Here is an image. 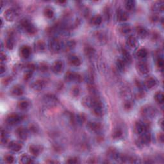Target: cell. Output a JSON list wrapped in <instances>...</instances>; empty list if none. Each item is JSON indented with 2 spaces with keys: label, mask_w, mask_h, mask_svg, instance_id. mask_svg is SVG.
Listing matches in <instances>:
<instances>
[{
  "label": "cell",
  "mask_w": 164,
  "mask_h": 164,
  "mask_svg": "<svg viewBox=\"0 0 164 164\" xmlns=\"http://www.w3.org/2000/svg\"><path fill=\"white\" fill-rule=\"evenodd\" d=\"M139 138L137 140L136 144L139 147H143L148 145L151 142V135L148 131L139 135Z\"/></svg>",
  "instance_id": "7a4b0ae2"
},
{
  "label": "cell",
  "mask_w": 164,
  "mask_h": 164,
  "mask_svg": "<svg viewBox=\"0 0 164 164\" xmlns=\"http://www.w3.org/2000/svg\"><path fill=\"white\" fill-rule=\"evenodd\" d=\"M21 27L25 30L26 33L30 35H33L37 32V29L33 24L28 19H23L20 23Z\"/></svg>",
  "instance_id": "3957f363"
},
{
  "label": "cell",
  "mask_w": 164,
  "mask_h": 164,
  "mask_svg": "<svg viewBox=\"0 0 164 164\" xmlns=\"http://www.w3.org/2000/svg\"><path fill=\"white\" fill-rule=\"evenodd\" d=\"M18 10L15 8H10V9H7L4 13L5 19L9 22L14 21L15 19L18 16Z\"/></svg>",
  "instance_id": "9c48e42d"
},
{
  "label": "cell",
  "mask_w": 164,
  "mask_h": 164,
  "mask_svg": "<svg viewBox=\"0 0 164 164\" xmlns=\"http://www.w3.org/2000/svg\"><path fill=\"white\" fill-rule=\"evenodd\" d=\"M92 109L93 114L97 117H102L104 115V106L100 100H99L98 103L92 107Z\"/></svg>",
  "instance_id": "8fae6325"
},
{
  "label": "cell",
  "mask_w": 164,
  "mask_h": 164,
  "mask_svg": "<svg viewBox=\"0 0 164 164\" xmlns=\"http://www.w3.org/2000/svg\"><path fill=\"white\" fill-rule=\"evenodd\" d=\"M125 64L126 63L122 59H118L116 62V66L117 69L119 70L120 71L124 72L125 71Z\"/></svg>",
  "instance_id": "b9f144b4"
},
{
  "label": "cell",
  "mask_w": 164,
  "mask_h": 164,
  "mask_svg": "<svg viewBox=\"0 0 164 164\" xmlns=\"http://www.w3.org/2000/svg\"><path fill=\"white\" fill-rule=\"evenodd\" d=\"M23 119V117L21 115L15 113L9 114L6 118V122L10 126H14L20 122Z\"/></svg>",
  "instance_id": "ba28073f"
},
{
  "label": "cell",
  "mask_w": 164,
  "mask_h": 164,
  "mask_svg": "<svg viewBox=\"0 0 164 164\" xmlns=\"http://www.w3.org/2000/svg\"><path fill=\"white\" fill-rule=\"evenodd\" d=\"M29 150L32 155L35 156V157H37L40 155L41 151V149L40 146H37V145L32 144L29 147Z\"/></svg>",
  "instance_id": "4316f807"
},
{
  "label": "cell",
  "mask_w": 164,
  "mask_h": 164,
  "mask_svg": "<svg viewBox=\"0 0 164 164\" xmlns=\"http://www.w3.org/2000/svg\"><path fill=\"white\" fill-rule=\"evenodd\" d=\"M39 68L40 71H42V72H44L48 71V66L47 64L43 62V63H41V64H40L39 66Z\"/></svg>",
  "instance_id": "db71d44e"
},
{
  "label": "cell",
  "mask_w": 164,
  "mask_h": 164,
  "mask_svg": "<svg viewBox=\"0 0 164 164\" xmlns=\"http://www.w3.org/2000/svg\"><path fill=\"white\" fill-rule=\"evenodd\" d=\"M117 20L120 22H125L127 21L128 19V15L127 12L122 9H119L117 12Z\"/></svg>",
  "instance_id": "44dd1931"
},
{
  "label": "cell",
  "mask_w": 164,
  "mask_h": 164,
  "mask_svg": "<svg viewBox=\"0 0 164 164\" xmlns=\"http://www.w3.org/2000/svg\"><path fill=\"white\" fill-rule=\"evenodd\" d=\"M147 129H148V126L143 121L138 120L135 123L134 130H135V132L139 135L146 132L147 131Z\"/></svg>",
  "instance_id": "30bf717a"
},
{
  "label": "cell",
  "mask_w": 164,
  "mask_h": 164,
  "mask_svg": "<svg viewBox=\"0 0 164 164\" xmlns=\"http://www.w3.org/2000/svg\"><path fill=\"white\" fill-rule=\"evenodd\" d=\"M84 53L86 56L89 58H92L96 54V50L91 46H87L84 48Z\"/></svg>",
  "instance_id": "484cf974"
},
{
  "label": "cell",
  "mask_w": 164,
  "mask_h": 164,
  "mask_svg": "<svg viewBox=\"0 0 164 164\" xmlns=\"http://www.w3.org/2000/svg\"><path fill=\"white\" fill-rule=\"evenodd\" d=\"M76 46V42L74 41H69L64 45V48L66 51H70L73 49Z\"/></svg>",
  "instance_id": "f6af8a7d"
},
{
  "label": "cell",
  "mask_w": 164,
  "mask_h": 164,
  "mask_svg": "<svg viewBox=\"0 0 164 164\" xmlns=\"http://www.w3.org/2000/svg\"><path fill=\"white\" fill-rule=\"evenodd\" d=\"M32 74H33V71L28 69V71L25 72V75H24V78H25V80H28L29 79H30V78L32 76Z\"/></svg>",
  "instance_id": "9f6ffc18"
},
{
  "label": "cell",
  "mask_w": 164,
  "mask_h": 164,
  "mask_svg": "<svg viewBox=\"0 0 164 164\" xmlns=\"http://www.w3.org/2000/svg\"><path fill=\"white\" fill-rule=\"evenodd\" d=\"M132 107H133L132 102L130 100L125 101V104H124V108L126 110H130V109L132 108Z\"/></svg>",
  "instance_id": "816d5d0a"
},
{
  "label": "cell",
  "mask_w": 164,
  "mask_h": 164,
  "mask_svg": "<svg viewBox=\"0 0 164 164\" xmlns=\"http://www.w3.org/2000/svg\"><path fill=\"white\" fill-rule=\"evenodd\" d=\"M155 100L156 102H157L159 104H162L163 103V100H164V96H163V94L162 92H156L154 96Z\"/></svg>",
  "instance_id": "ab89813d"
},
{
  "label": "cell",
  "mask_w": 164,
  "mask_h": 164,
  "mask_svg": "<svg viewBox=\"0 0 164 164\" xmlns=\"http://www.w3.org/2000/svg\"><path fill=\"white\" fill-rule=\"evenodd\" d=\"M8 141V137L7 135V133L5 131L1 129V143L2 144H5L7 143Z\"/></svg>",
  "instance_id": "bcb514c9"
},
{
  "label": "cell",
  "mask_w": 164,
  "mask_h": 164,
  "mask_svg": "<svg viewBox=\"0 0 164 164\" xmlns=\"http://www.w3.org/2000/svg\"><path fill=\"white\" fill-rule=\"evenodd\" d=\"M26 67H27L28 70H30V71H33L35 69V64L33 63L28 64V65L26 66Z\"/></svg>",
  "instance_id": "680465c9"
},
{
  "label": "cell",
  "mask_w": 164,
  "mask_h": 164,
  "mask_svg": "<svg viewBox=\"0 0 164 164\" xmlns=\"http://www.w3.org/2000/svg\"><path fill=\"white\" fill-rule=\"evenodd\" d=\"M136 55L137 58L140 59H144L147 55V51L145 48H141L137 52Z\"/></svg>",
  "instance_id": "8d00e7d4"
},
{
  "label": "cell",
  "mask_w": 164,
  "mask_h": 164,
  "mask_svg": "<svg viewBox=\"0 0 164 164\" xmlns=\"http://www.w3.org/2000/svg\"><path fill=\"white\" fill-rule=\"evenodd\" d=\"M131 28L130 27V26L128 25H126V24L121 25L119 28L120 33H122V35L128 34L131 31Z\"/></svg>",
  "instance_id": "d590c367"
},
{
  "label": "cell",
  "mask_w": 164,
  "mask_h": 164,
  "mask_svg": "<svg viewBox=\"0 0 164 164\" xmlns=\"http://www.w3.org/2000/svg\"><path fill=\"white\" fill-rule=\"evenodd\" d=\"M4 160L7 163H12L14 162V157L12 155H7L5 156Z\"/></svg>",
  "instance_id": "c3c4849f"
},
{
  "label": "cell",
  "mask_w": 164,
  "mask_h": 164,
  "mask_svg": "<svg viewBox=\"0 0 164 164\" xmlns=\"http://www.w3.org/2000/svg\"><path fill=\"white\" fill-rule=\"evenodd\" d=\"M158 141L160 142L161 143H163V134L162 133H160L158 135Z\"/></svg>",
  "instance_id": "6125c7cd"
},
{
  "label": "cell",
  "mask_w": 164,
  "mask_h": 164,
  "mask_svg": "<svg viewBox=\"0 0 164 164\" xmlns=\"http://www.w3.org/2000/svg\"><path fill=\"white\" fill-rule=\"evenodd\" d=\"M135 1L133 0H127L125 3V6L126 10L128 11H132L135 7Z\"/></svg>",
  "instance_id": "d6a6232c"
},
{
  "label": "cell",
  "mask_w": 164,
  "mask_h": 164,
  "mask_svg": "<svg viewBox=\"0 0 164 164\" xmlns=\"http://www.w3.org/2000/svg\"><path fill=\"white\" fill-rule=\"evenodd\" d=\"M159 122H160V126L161 127H162V128H163V119H162L160 120V122L159 121Z\"/></svg>",
  "instance_id": "03108f58"
},
{
  "label": "cell",
  "mask_w": 164,
  "mask_h": 164,
  "mask_svg": "<svg viewBox=\"0 0 164 164\" xmlns=\"http://www.w3.org/2000/svg\"><path fill=\"white\" fill-rule=\"evenodd\" d=\"M137 69L139 73L142 75L147 74L149 71L148 64L144 61H141L137 63Z\"/></svg>",
  "instance_id": "7c38bea8"
},
{
  "label": "cell",
  "mask_w": 164,
  "mask_h": 164,
  "mask_svg": "<svg viewBox=\"0 0 164 164\" xmlns=\"http://www.w3.org/2000/svg\"><path fill=\"white\" fill-rule=\"evenodd\" d=\"M29 106V102L26 100H21L17 104L18 108L21 110H26V109L28 108Z\"/></svg>",
  "instance_id": "f35d334b"
},
{
  "label": "cell",
  "mask_w": 164,
  "mask_h": 164,
  "mask_svg": "<svg viewBox=\"0 0 164 164\" xmlns=\"http://www.w3.org/2000/svg\"><path fill=\"white\" fill-rule=\"evenodd\" d=\"M88 84V91L90 93V96H95V97H98V88H96V85H94V83H87Z\"/></svg>",
  "instance_id": "83f0119b"
},
{
  "label": "cell",
  "mask_w": 164,
  "mask_h": 164,
  "mask_svg": "<svg viewBox=\"0 0 164 164\" xmlns=\"http://www.w3.org/2000/svg\"><path fill=\"white\" fill-rule=\"evenodd\" d=\"M135 31H136L137 35L140 37V38L144 39L147 36V29L142 26H137L135 28Z\"/></svg>",
  "instance_id": "d4e9b609"
},
{
  "label": "cell",
  "mask_w": 164,
  "mask_h": 164,
  "mask_svg": "<svg viewBox=\"0 0 164 164\" xmlns=\"http://www.w3.org/2000/svg\"><path fill=\"white\" fill-rule=\"evenodd\" d=\"M31 48L28 46H23L20 48L21 56L24 58H28L31 55Z\"/></svg>",
  "instance_id": "d6986e66"
},
{
  "label": "cell",
  "mask_w": 164,
  "mask_h": 164,
  "mask_svg": "<svg viewBox=\"0 0 164 164\" xmlns=\"http://www.w3.org/2000/svg\"><path fill=\"white\" fill-rule=\"evenodd\" d=\"M141 115L142 117L146 118H152L156 116L157 114V110L155 107L151 105L144 106L141 110Z\"/></svg>",
  "instance_id": "6da1fadb"
},
{
  "label": "cell",
  "mask_w": 164,
  "mask_h": 164,
  "mask_svg": "<svg viewBox=\"0 0 164 164\" xmlns=\"http://www.w3.org/2000/svg\"><path fill=\"white\" fill-rule=\"evenodd\" d=\"M151 9L153 12H162L163 10V1H156L153 3Z\"/></svg>",
  "instance_id": "7402d4cb"
},
{
  "label": "cell",
  "mask_w": 164,
  "mask_h": 164,
  "mask_svg": "<svg viewBox=\"0 0 164 164\" xmlns=\"http://www.w3.org/2000/svg\"><path fill=\"white\" fill-rule=\"evenodd\" d=\"M43 102L46 106L48 107H54L58 104V99L56 97L51 94L45 95L43 98Z\"/></svg>",
  "instance_id": "5b68a950"
},
{
  "label": "cell",
  "mask_w": 164,
  "mask_h": 164,
  "mask_svg": "<svg viewBox=\"0 0 164 164\" xmlns=\"http://www.w3.org/2000/svg\"><path fill=\"white\" fill-rule=\"evenodd\" d=\"M12 81V78L10 77H7L6 78H5L3 80V83L5 85H7Z\"/></svg>",
  "instance_id": "91938a15"
},
{
  "label": "cell",
  "mask_w": 164,
  "mask_h": 164,
  "mask_svg": "<svg viewBox=\"0 0 164 164\" xmlns=\"http://www.w3.org/2000/svg\"><path fill=\"white\" fill-rule=\"evenodd\" d=\"M107 155L108 157L112 158V159H114L116 160H119V158L120 157V154L118 152V151L114 148V147H111V148H109L107 151Z\"/></svg>",
  "instance_id": "ffe728a7"
},
{
  "label": "cell",
  "mask_w": 164,
  "mask_h": 164,
  "mask_svg": "<svg viewBox=\"0 0 164 164\" xmlns=\"http://www.w3.org/2000/svg\"><path fill=\"white\" fill-rule=\"evenodd\" d=\"M126 44L131 48H135L137 45V39L135 37L132 35L129 36L126 39Z\"/></svg>",
  "instance_id": "1f68e13d"
},
{
  "label": "cell",
  "mask_w": 164,
  "mask_h": 164,
  "mask_svg": "<svg viewBox=\"0 0 164 164\" xmlns=\"http://www.w3.org/2000/svg\"><path fill=\"white\" fill-rule=\"evenodd\" d=\"M150 21L153 23H157L160 21V17L157 14H153L149 17Z\"/></svg>",
  "instance_id": "681fc988"
},
{
  "label": "cell",
  "mask_w": 164,
  "mask_h": 164,
  "mask_svg": "<svg viewBox=\"0 0 164 164\" xmlns=\"http://www.w3.org/2000/svg\"><path fill=\"white\" fill-rule=\"evenodd\" d=\"M64 66V65L63 62L60 60H57L53 64L52 66V69L54 73L59 74L63 71Z\"/></svg>",
  "instance_id": "9a60e30c"
},
{
  "label": "cell",
  "mask_w": 164,
  "mask_h": 164,
  "mask_svg": "<svg viewBox=\"0 0 164 164\" xmlns=\"http://www.w3.org/2000/svg\"><path fill=\"white\" fill-rule=\"evenodd\" d=\"M122 133H122V131L121 129L117 128V129H115L114 132H113L112 137H113V138L115 140L119 139L122 137Z\"/></svg>",
  "instance_id": "ee69618b"
},
{
  "label": "cell",
  "mask_w": 164,
  "mask_h": 164,
  "mask_svg": "<svg viewBox=\"0 0 164 164\" xmlns=\"http://www.w3.org/2000/svg\"><path fill=\"white\" fill-rule=\"evenodd\" d=\"M56 3H60V4H64V3H65L66 1H57Z\"/></svg>",
  "instance_id": "003e7915"
},
{
  "label": "cell",
  "mask_w": 164,
  "mask_h": 164,
  "mask_svg": "<svg viewBox=\"0 0 164 164\" xmlns=\"http://www.w3.org/2000/svg\"><path fill=\"white\" fill-rule=\"evenodd\" d=\"M122 56L123 59L122 60L125 61V63H130L131 62V56L130 53L128 52L127 50L125 48H122Z\"/></svg>",
  "instance_id": "f546056e"
},
{
  "label": "cell",
  "mask_w": 164,
  "mask_h": 164,
  "mask_svg": "<svg viewBox=\"0 0 164 164\" xmlns=\"http://www.w3.org/2000/svg\"><path fill=\"white\" fill-rule=\"evenodd\" d=\"M9 148L14 152H18L22 149V145L17 141H12L9 144Z\"/></svg>",
  "instance_id": "cb8c5ba5"
},
{
  "label": "cell",
  "mask_w": 164,
  "mask_h": 164,
  "mask_svg": "<svg viewBox=\"0 0 164 164\" xmlns=\"http://www.w3.org/2000/svg\"><path fill=\"white\" fill-rule=\"evenodd\" d=\"M44 15L46 17L52 19L54 15V11L51 7H46L44 10Z\"/></svg>",
  "instance_id": "60d3db41"
},
{
  "label": "cell",
  "mask_w": 164,
  "mask_h": 164,
  "mask_svg": "<svg viewBox=\"0 0 164 164\" xmlns=\"http://www.w3.org/2000/svg\"><path fill=\"white\" fill-rule=\"evenodd\" d=\"M95 35L97 39H98L99 42H106V41L107 37H106V35H105V33H104V32L100 31H97Z\"/></svg>",
  "instance_id": "74e56055"
},
{
  "label": "cell",
  "mask_w": 164,
  "mask_h": 164,
  "mask_svg": "<svg viewBox=\"0 0 164 164\" xmlns=\"http://www.w3.org/2000/svg\"><path fill=\"white\" fill-rule=\"evenodd\" d=\"M5 71H6V68H5V66L4 65H3L1 64V68H0V73H1V75L3 74Z\"/></svg>",
  "instance_id": "be15d7a7"
},
{
  "label": "cell",
  "mask_w": 164,
  "mask_h": 164,
  "mask_svg": "<svg viewBox=\"0 0 164 164\" xmlns=\"http://www.w3.org/2000/svg\"><path fill=\"white\" fill-rule=\"evenodd\" d=\"M99 101V98L98 97L92 96H86L83 99L82 101V104L86 108H92V107L95 105V104L98 103Z\"/></svg>",
  "instance_id": "277c9868"
},
{
  "label": "cell",
  "mask_w": 164,
  "mask_h": 164,
  "mask_svg": "<svg viewBox=\"0 0 164 164\" xmlns=\"http://www.w3.org/2000/svg\"><path fill=\"white\" fill-rule=\"evenodd\" d=\"M157 83V82L155 78L153 77H148L146 80H145L144 85L145 87L148 88V89H151V88L155 87Z\"/></svg>",
  "instance_id": "603a6c76"
},
{
  "label": "cell",
  "mask_w": 164,
  "mask_h": 164,
  "mask_svg": "<svg viewBox=\"0 0 164 164\" xmlns=\"http://www.w3.org/2000/svg\"><path fill=\"white\" fill-rule=\"evenodd\" d=\"M75 120H76L78 125H82L86 121V115L83 113H80L76 115L75 117Z\"/></svg>",
  "instance_id": "836d02e7"
},
{
  "label": "cell",
  "mask_w": 164,
  "mask_h": 164,
  "mask_svg": "<svg viewBox=\"0 0 164 164\" xmlns=\"http://www.w3.org/2000/svg\"><path fill=\"white\" fill-rule=\"evenodd\" d=\"M20 162L24 164H28L33 163V160L29 155L24 154L20 158Z\"/></svg>",
  "instance_id": "e575fe53"
},
{
  "label": "cell",
  "mask_w": 164,
  "mask_h": 164,
  "mask_svg": "<svg viewBox=\"0 0 164 164\" xmlns=\"http://www.w3.org/2000/svg\"><path fill=\"white\" fill-rule=\"evenodd\" d=\"M35 50L37 52H43L45 50L46 48V44L44 41H41V40H39V41H37L35 42Z\"/></svg>",
  "instance_id": "4dcf8cb0"
},
{
  "label": "cell",
  "mask_w": 164,
  "mask_h": 164,
  "mask_svg": "<svg viewBox=\"0 0 164 164\" xmlns=\"http://www.w3.org/2000/svg\"><path fill=\"white\" fill-rule=\"evenodd\" d=\"M14 40L13 39L12 37H9L5 41V46L9 50H12L14 47Z\"/></svg>",
  "instance_id": "7bdbcfd3"
},
{
  "label": "cell",
  "mask_w": 164,
  "mask_h": 164,
  "mask_svg": "<svg viewBox=\"0 0 164 164\" xmlns=\"http://www.w3.org/2000/svg\"><path fill=\"white\" fill-rule=\"evenodd\" d=\"M104 16H105V18L106 20H109V19L110 17V10L106 8L104 10Z\"/></svg>",
  "instance_id": "6f0895ef"
},
{
  "label": "cell",
  "mask_w": 164,
  "mask_h": 164,
  "mask_svg": "<svg viewBox=\"0 0 164 164\" xmlns=\"http://www.w3.org/2000/svg\"><path fill=\"white\" fill-rule=\"evenodd\" d=\"M66 82H76L80 83L82 81V77L78 73H76L72 71H68L67 72L65 76H64Z\"/></svg>",
  "instance_id": "8992f818"
},
{
  "label": "cell",
  "mask_w": 164,
  "mask_h": 164,
  "mask_svg": "<svg viewBox=\"0 0 164 164\" xmlns=\"http://www.w3.org/2000/svg\"><path fill=\"white\" fill-rule=\"evenodd\" d=\"M80 161L78 158L75 157H70L69 158L68 160H67V163H70V164H74V163H79Z\"/></svg>",
  "instance_id": "f907efd6"
},
{
  "label": "cell",
  "mask_w": 164,
  "mask_h": 164,
  "mask_svg": "<svg viewBox=\"0 0 164 164\" xmlns=\"http://www.w3.org/2000/svg\"><path fill=\"white\" fill-rule=\"evenodd\" d=\"M71 94L74 97H77V96H78L80 94V90L78 87H77V86H74V87H73L71 88Z\"/></svg>",
  "instance_id": "7dc6e473"
},
{
  "label": "cell",
  "mask_w": 164,
  "mask_h": 164,
  "mask_svg": "<svg viewBox=\"0 0 164 164\" xmlns=\"http://www.w3.org/2000/svg\"><path fill=\"white\" fill-rule=\"evenodd\" d=\"M0 58H1V62H4L7 59V56L5 54H4L3 53L1 52V55H0Z\"/></svg>",
  "instance_id": "e7e4bbea"
},
{
  "label": "cell",
  "mask_w": 164,
  "mask_h": 164,
  "mask_svg": "<svg viewBox=\"0 0 164 164\" xmlns=\"http://www.w3.org/2000/svg\"><path fill=\"white\" fill-rule=\"evenodd\" d=\"M23 65H21V64H17V65H16L14 67V71L16 72H19L20 70L23 69Z\"/></svg>",
  "instance_id": "94428289"
},
{
  "label": "cell",
  "mask_w": 164,
  "mask_h": 164,
  "mask_svg": "<svg viewBox=\"0 0 164 164\" xmlns=\"http://www.w3.org/2000/svg\"><path fill=\"white\" fill-rule=\"evenodd\" d=\"M163 65H164V62L162 58H158L157 59V66L159 69H163Z\"/></svg>",
  "instance_id": "11a10c76"
},
{
  "label": "cell",
  "mask_w": 164,
  "mask_h": 164,
  "mask_svg": "<svg viewBox=\"0 0 164 164\" xmlns=\"http://www.w3.org/2000/svg\"><path fill=\"white\" fill-rule=\"evenodd\" d=\"M46 85V81L42 79L36 80L31 84V88L36 91H40L44 88Z\"/></svg>",
  "instance_id": "5bb4252c"
},
{
  "label": "cell",
  "mask_w": 164,
  "mask_h": 164,
  "mask_svg": "<svg viewBox=\"0 0 164 164\" xmlns=\"http://www.w3.org/2000/svg\"><path fill=\"white\" fill-rule=\"evenodd\" d=\"M103 22V17L100 15H96L90 19V24L92 25L99 26Z\"/></svg>",
  "instance_id": "f1b7e54d"
},
{
  "label": "cell",
  "mask_w": 164,
  "mask_h": 164,
  "mask_svg": "<svg viewBox=\"0 0 164 164\" xmlns=\"http://www.w3.org/2000/svg\"><path fill=\"white\" fill-rule=\"evenodd\" d=\"M16 135H17L19 139H20L22 141H25L27 139L28 136V131L27 129L23 127L18 128L15 131Z\"/></svg>",
  "instance_id": "2e32d148"
},
{
  "label": "cell",
  "mask_w": 164,
  "mask_h": 164,
  "mask_svg": "<svg viewBox=\"0 0 164 164\" xmlns=\"http://www.w3.org/2000/svg\"><path fill=\"white\" fill-rule=\"evenodd\" d=\"M68 61L69 64L74 66H79L81 65L82 61L78 56L75 55H71L69 56Z\"/></svg>",
  "instance_id": "ac0fdd59"
},
{
  "label": "cell",
  "mask_w": 164,
  "mask_h": 164,
  "mask_svg": "<svg viewBox=\"0 0 164 164\" xmlns=\"http://www.w3.org/2000/svg\"><path fill=\"white\" fill-rule=\"evenodd\" d=\"M87 128L92 132L99 133L102 130V125L99 122L91 121L87 123Z\"/></svg>",
  "instance_id": "4fadbf2b"
},
{
  "label": "cell",
  "mask_w": 164,
  "mask_h": 164,
  "mask_svg": "<svg viewBox=\"0 0 164 164\" xmlns=\"http://www.w3.org/2000/svg\"><path fill=\"white\" fill-rule=\"evenodd\" d=\"M11 94L14 96H21L23 94L24 89L22 86L19 85H15L10 90Z\"/></svg>",
  "instance_id": "e0dca14e"
},
{
  "label": "cell",
  "mask_w": 164,
  "mask_h": 164,
  "mask_svg": "<svg viewBox=\"0 0 164 164\" xmlns=\"http://www.w3.org/2000/svg\"><path fill=\"white\" fill-rule=\"evenodd\" d=\"M48 47H49V49L51 51V52L57 53L62 50V45L61 42L58 39L56 38H53L52 39H51V41H50Z\"/></svg>",
  "instance_id": "52a82bcc"
},
{
  "label": "cell",
  "mask_w": 164,
  "mask_h": 164,
  "mask_svg": "<svg viewBox=\"0 0 164 164\" xmlns=\"http://www.w3.org/2000/svg\"><path fill=\"white\" fill-rule=\"evenodd\" d=\"M151 38L153 41H158V39H160V34L157 31H153L151 34Z\"/></svg>",
  "instance_id": "f5cc1de1"
}]
</instances>
